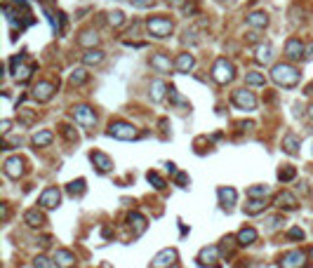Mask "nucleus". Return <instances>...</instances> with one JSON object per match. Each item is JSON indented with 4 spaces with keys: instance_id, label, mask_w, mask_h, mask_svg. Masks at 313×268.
I'll return each instance as SVG.
<instances>
[{
    "instance_id": "obj_1",
    "label": "nucleus",
    "mask_w": 313,
    "mask_h": 268,
    "mask_svg": "<svg viewBox=\"0 0 313 268\" xmlns=\"http://www.w3.org/2000/svg\"><path fill=\"white\" fill-rule=\"evenodd\" d=\"M271 80L276 82L278 87L290 89V87H297V85H299L302 73L297 71L290 62H280V64H276V66L271 68Z\"/></svg>"
},
{
    "instance_id": "obj_2",
    "label": "nucleus",
    "mask_w": 313,
    "mask_h": 268,
    "mask_svg": "<svg viewBox=\"0 0 313 268\" xmlns=\"http://www.w3.org/2000/svg\"><path fill=\"white\" fill-rule=\"evenodd\" d=\"M146 31H149V36L158 38V40H162V38H167L174 31V21H172L170 17H149L146 19Z\"/></svg>"
},
{
    "instance_id": "obj_3",
    "label": "nucleus",
    "mask_w": 313,
    "mask_h": 268,
    "mask_svg": "<svg viewBox=\"0 0 313 268\" xmlns=\"http://www.w3.org/2000/svg\"><path fill=\"white\" fill-rule=\"evenodd\" d=\"M212 78H215L217 85H231L235 80V66L226 57H219L212 66Z\"/></svg>"
},
{
    "instance_id": "obj_4",
    "label": "nucleus",
    "mask_w": 313,
    "mask_h": 268,
    "mask_svg": "<svg viewBox=\"0 0 313 268\" xmlns=\"http://www.w3.org/2000/svg\"><path fill=\"white\" fill-rule=\"evenodd\" d=\"M108 136H113V139H120V141H134L139 132H137V127L132 123H125V120H113L106 130Z\"/></svg>"
},
{
    "instance_id": "obj_5",
    "label": "nucleus",
    "mask_w": 313,
    "mask_h": 268,
    "mask_svg": "<svg viewBox=\"0 0 313 268\" xmlns=\"http://www.w3.org/2000/svg\"><path fill=\"white\" fill-rule=\"evenodd\" d=\"M71 118L76 120V125H80L82 130H92L97 125V113L94 108H89L87 104H78L71 108Z\"/></svg>"
},
{
    "instance_id": "obj_6",
    "label": "nucleus",
    "mask_w": 313,
    "mask_h": 268,
    "mask_svg": "<svg viewBox=\"0 0 313 268\" xmlns=\"http://www.w3.org/2000/svg\"><path fill=\"white\" fill-rule=\"evenodd\" d=\"M57 87H59V85L52 80H40L33 85V89H31V99H36L38 104H47V101L57 94Z\"/></svg>"
},
{
    "instance_id": "obj_7",
    "label": "nucleus",
    "mask_w": 313,
    "mask_h": 268,
    "mask_svg": "<svg viewBox=\"0 0 313 268\" xmlns=\"http://www.w3.org/2000/svg\"><path fill=\"white\" fill-rule=\"evenodd\" d=\"M231 104L235 108H240V111H254L257 108V97L252 94L250 89H235L231 94Z\"/></svg>"
},
{
    "instance_id": "obj_8",
    "label": "nucleus",
    "mask_w": 313,
    "mask_h": 268,
    "mask_svg": "<svg viewBox=\"0 0 313 268\" xmlns=\"http://www.w3.org/2000/svg\"><path fill=\"white\" fill-rule=\"evenodd\" d=\"M306 257H309V252H304V250L285 252V254L278 259V266L280 268H304L306 266Z\"/></svg>"
},
{
    "instance_id": "obj_9",
    "label": "nucleus",
    "mask_w": 313,
    "mask_h": 268,
    "mask_svg": "<svg viewBox=\"0 0 313 268\" xmlns=\"http://www.w3.org/2000/svg\"><path fill=\"white\" fill-rule=\"evenodd\" d=\"M38 205L43 207V209H57V207L62 205V191L57 186H47L40 193V198H38Z\"/></svg>"
},
{
    "instance_id": "obj_10",
    "label": "nucleus",
    "mask_w": 313,
    "mask_h": 268,
    "mask_svg": "<svg viewBox=\"0 0 313 268\" xmlns=\"http://www.w3.org/2000/svg\"><path fill=\"white\" fill-rule=\"evenodd\" d=\"M2 170H5V174H7L9 179H21L24 174H26L28 167H26V160H24L21 155H12V158L5 160Z\"/></svg>"
},
{
    "instance_id": "obj_11",
    "label": "nucleus",
    "mask_w": 313,
    "mask_h": 268,
    "mask_svg": "<svg viewBox=\"0 0 313 268\" xmlns=\"http://www.w3.org/2000/svg\"><path fill=\"white\" fill-rule=\"evenodd\" d=\"M174 264H177V250L174 247H165L151 259L149 268H172Z\"/></svg>"
},
{
    "instance_id": "obj_12",
    "label": "nucleus",
    "mask_w": 313,
    "mask_h": 268,
    "mask_svg": "<svg viewBox=\"0 0 313 268\" xmlns=\"http://www.w3.org/2000/svg\"><path fill=\"white\" fill-rule=\"evenodd\" d=\"M285 57L287 62H299L306 57V45L302 38H290L285 43Z\"/></svg>"
},
{
    "instance_id": "obj_13",
    "label": "nucleus",
    "mask_w": 313,
    "mask_h": 268,
    "mask_svg": "<svg viewBox=\"0 0 313 268\" xmlns=\"http://www.w3.org/2000/svg\"><path fill=\"white\" fill-rule=\"evenodd\" d=\"M149 64H151V68L156 73H170L174 71V62L170 59V54L165 52H156L149 57Z\"/></svg>"
},
{
    "instance_id": "obj_14",
    "label": "nucleus",
    "mask_w": 313,
    "mask_h": 268,
    "mask_svg": "<svg viewBox=\"0 0 313 268\" xmlns=\"http://www.w3.org/2000/svg\"><path fill=\"white\" fill-rule=\"evenodd\" d=\"M273 207L283 209V212H295L297 207H299V200H297L295 193H290V191H280V193L273 198Z\"/></svg>"
},
{
    "instance_id": "obj_15",
    "label": "nucleus",
    "mask_w": 313,
    "mask_h": 268,
    "mask_svg": "<svg viewBox=\"0 0 313 268\" xmlns=\"http://www.w3.org/2000/svg\"><path fill=\"white\" fill-rule=\"evenodd\" d=\"M89 160H92V165L97 167L99 174H108V172L113 170V160L108 158L106 153H101V151H92V153H89Z\"/></svg>"
},
{
    "instance_id": "obj_16",
    "label": "nucleus",
    "mask_w": 313,
    "mask_h": 268,
    "mask_svg": "<svg viewBox=\"0 0 313 268\" xmlns=\"http://www.w3.org/2000/svg\"><path fill=\"white\" fill-rule=\"evenodd\" d=\"M219 245H210V247H203L200 254H198V266H212L215 261H219Z\"/></svg>"
},
{
    "instance_id": "obj_17",
    "label": "nucleus",
    "mask_w": 313,
    "mask_h": 268,
    "mask_svg": "<svg viewBox=\"0 0 313 268\" xmlns=\"http://www.w3.org/2000/svg\"><path fill=\"white\" fill-rule=\"evenodd\" d=\"M24 223H26L28 228H43L45 223H47V219H45L43 209L31 207V209H26V212H24Z\"/></svg>"
},
{
    "instance_id": "obj_18",
    "label": "nucleus",
    "mask_w": 313,
    "mask_h": 268,
    "mask_svg": "<svg viewBox=\"0 0 313 268\" xmlns=\"http://www.w3.org/2000/svg\"><path fill=\"white\" fill-rule=\"evenodd\" d=\"M257 238H259V233H257V228H252V226H245V228H240V231L235 233L238 247H250V245L257 242Z\"/></svg>"
},
{
    "instance_id": "obj_19",
    "label": "nucleus",
    "mask_w": 313,
    "mask_h": 268,
    "mask_svg": "<svg viewBox=\"0 0 313 268\" xmlns=\"http://www.w3.org/2000/svg\"><path fill=\"white\" fill-rule=\"evenodd\" d=\"M193 66H196V57L188 54V52H181L177 59H174V71L177 73H191Z\"/></svg>"
},
{
    "instance_id": "obj_20",
    "label": "nucleus",
    "mask_w": 313,
    "mask_h": 268,
    "mask_svg": "<svg viewBox=\"0 0 313 268\" xmlns=\"http://www.w3.org/2000/svg\"><path fill=\"white\" fill-rule=\"evenodd\" d=\"M85 66H101L104 59H106V52L99 50V47H92V50H85V54L80 57Z\"/></svg>"
},
{
    "instance_id": "obj_21",
    "label": "nucleus",
    "mask_w": 313,
    "mask_h": 268,
    "mask_svg": "<svg viewBox=\"0 0 313 268\" xmlns=\"http://www.w3.org/2000/svg\"><path fill=\"white\" fill-rule=\"evenodd\" d=\"M127 223H130V228H132L134 238H139V235L146 231V226H149L146 216H142L139 212H130V214H127Z\"/></svg>"
},
{
    "instance_id": "obj_22",
    "label": "nucleus",
    "mask_w": 313,
    "mask_h": 268,
    "mask_svg": "<svg viewBox=\"0 0 313 268\" xmlns=\"http://www.w3.org/2000/svg\"><path fill=\"white\" fill-rule=\"evenodd\" d=\"M245 24L254 31H261V28L268 26V14L266 12H250L247 17H245Z\"/></svg>"
},
{
    "instance_id": "obj_23",
    "label": "nucleus",
    "mask_w": 313,
    "mask_h": 268,
    "mask_svg": "<svg viewBox=\"0 0 313 268\" xmlns=\"http://www.w3.org/2000/svg\"><path fill=\"white\" fill-rule=\"evenodd\" d=\"M54 264H57V268H73L76 254L71 250H57L54 252Z\"/></svg>"
},
{
    "instance_id": "obj_24",
    "label": "nucleus",
    "mask_w": 313,
    "mask_h": 268,
    "mask_svg": "<svg viewBox=\"0 0 313 268\" xmlns=\"http://www.w3.org/2000/svg\"><path fill=\"white\" fill-rule=\"evenodd\" d=\"M99 33L94 31V28H87V31H82L80 36H78V45L80 47H85V50H92V47H97L99 45Z\"/></svg>"
},
{
    "instance_id": "obj_25",
    "label": "nucleus",
    "mask_w": 313,
    "mask_h": 268,
    "mask_svg": "<svg viewBox=\"0 0 313 268\" xmlns=\"http://www.w3.org/2000/svg\"><path fill=\"white\" fill-rule=\"evenodd\" d=\"M264 209H266V198H250V200H247V205H242V212H245V214H250V216L261 214Z\"/></svg>"
},
{
    "instance_id": "obj_26",
    "label": "nucleus",
    "mask_w": 313,
    "mask_h": 268,
    "mask_svg": "<svg viewBox=\"0 0 313 268\" xmlns=\"http://www.w3.org/2000/svg\"><path fill=\"white\" fill-rule=\"evenodd\" d=\"M31 141L36 148H45V146H50L54 141V132L52 130H38L33 136H31Z\"/></svg>"
},
{
    "instance_id": "obj_27",
    "label": "nucleus",
    "mask_w": 313,
    "mask_h": 268,
    "mask_svg": "<svg viewBox=\"0 0 313 268\" xmlns=\"http://www.w3.org/2000/svg\"><path fill=\"white\" fill-rule=\"evenodd\" d=\"M217 193H219V200H222L224 209H229L231 205H235V200H238V193H235V188H231V186H222Z\"/></svg>"
},
{
    "instance_id": "obj_28",
    "label": "nucleus",
    "mask_w": 313,
    "mask_h": 268,
    "mask_svg": "<svg viewBox=\"0 0 313 268\" xmlns=\"http://www.w3.org/2000/svg\"><path fill=\"white\" fill-rule=\"evenodd\" d=\"M283 151H285L287 155H297V153H299V136H297L295 132H287L285 136H283Z\"/></svg>"
},
{
    "instance_id": "obj_29",
    "label": "nucleus",
    "mask_w": 313,
    "mask_h": 268,
    "mask_svg": "<svg viewBox=\"0 0 313 268\" xmlns=\"http://www.w3.org/2000/svg\"><path fill=\"white\" fill-rule=\"evenodd\" d=\"M271 57H273V47H271V43H261V45H257V54H254V62H257V64H264V66H266V64L271 62Z\"/></svg>"
},
{
    "instance_id": "obj_30",
    "label": "nucleus",
    "mask_w": 313,
    "mask_h": 268,
    "mask_svg": "<svg viewBox=\"0 0 313 268\" xmlns=\"http://www.w3.org/2000/svg\"><path fill=\"white\" fill-rule=\"evenodd\" d=\"M165 94H170V87H167L162 80H153L151 82V99H153V101H156V104H160L162 99H165Z\"/></svg>"
},
{
    "instance_id": "obj_31",
    "label": "nucleus",
    "mask_w": 313,
    "mask_h": 268,
    "mask_svg": "<svg viewBox=\"0 0 313 268\" xmlns=\"http://www.w3.org/2000/svg\"><path fill=\"white\" fill-rule=\"evenodd\" d=\"M295 179H297V167H292V165H280V167H278V181L290 184V181H295Z\"/></svg>"
},
{
    "instance_id": "obj_32",
    "label": "nucleus",
    "mask_w": 313,
    "mask_h": 268,
    "mask_svg": "<svg viewBox=\"0 0 313 268\" xmlns=\"http://www.w3.org/2000/svg\"><path fill=\"white\" fill-rule=\"evenodd\" d=\"M36 73V64H26V66H19L17 68V73L12 75L17 82H26V80H31V75Z\"/></svg>"
},
{
    "instance_id": "obj_33",
    "label": "nucleus",
    "mask_w": 313,
    "mask_h": 268,
    "mask_svg": "<svg viewBox=\"0 0 313 268\" xmlns=\"http://www.w3.org/2000/svg\"><path fill=\"white\" fill-rule=\"evenodd\" d=\"M87 80H89V73L85 71V68H73L71 75H69V82H71L73 87H80V85H85Z\"/></svg>"
},
{
    "instance_id": "obj_34",
    "label": "nucleus",
    "mask_w": 313,
    "mask_h": 268,
    "mask_svg": "<svg viewBox=\"0 0 313 268\" xmlns=\"http://www.w3.org/2000/svg\"><path fill=\"white\" fill-rule=\"evenodd\" d=\"M245 85H250V87H264L266 85V78L259 71H250V73H245Z\"/></svg>"
},
{
    "instance_id": "obj_35",
    "label": "nucleus",
    "mask_w": 313,
    "mask_h": 268,
    "mask_svg": "<svg viewBox=\"0 0 313 268\" xmlns=\"http://www.w3.org/2000/svg\"><path fill=\"white\" fill-rule=\"evenodd\" d=\"M66 193L71 198H80L85 193V179H76V181H69L66 184Z\"/></svg>"
},
{
    "instance_id": "obj_36",
    "label": "nucleus",
    "mask_w": 313,
    "mask_h": 268,
    "mask_svg": "<svg viewBox=\"0 0 313 268\" xmlns=\"http://www.w3.org/2000/svg\"><path fill=\"white\" fill-rule=\"evenodd\" d=\"M146 181H149L156 191H165V188H167V181H165L158 172H146Z\"/></svg>"
},
{
    "instance_id": "obj_37",
    "label": "nucleus",
    "mask_w": 313,
    "mask_h": 268,
    "mask_svg": "<svg viewBox=\"0 0 313 268\" xmlns=\"http://www.w3.org/2000/svg\"><path fill=\"white\" fill-rule=\"evenodd\" d=\"M106 17H108L106 21H108V24H111L113 28H118V26H123V24H125V14H123L120 9H113V12H108Z\"/></svg>"
},
{
    "instance_id": "obj_38",
    "label": "nucleus",
    "mask_w": 313,
    "mask_h": 268,
    "mask_svg": "<svg viewBox=\"0 0 313 268\" xmlns=\"http://www.w3.org/2000/svg\"><path fill=\"white\" fill-rule=\"evenodd\" d=\"M268 193H271V188H268L266 184H257V186H250V191H247V196H250V198H266Z\"/></svg>"
},
{
    "instance_id": "obj_39",
    "label": "nucleus",
    "mask_w": 313,
    "mask_h": 268,
    "mask_svg": "<svg viewBox=\"0 0 313 268\" xmlns=\"http://www.w3.org/2000/svg\"><path fill=\"white\" fill-rule=\"evenodd\" d=\"M62 134H64V139H66L69 143H76V141H78V132H76L71 125H62Z\"/></svg>"
},
{
    "instance_id": "obj_40",
    "label": "nucleus",
    "mask_w": 313,
    "mask_h": 268,
    "mask_svg": "<svg viewBox=\"0 0 313 268\" xmlns=\"http://www.w3.org/2000/svg\"><path fill=\"white\" fill-rule=\"evenodd\" d=\"M33 268H54V259L50 261L45 254H38L36 259H33Z\"/></svg>"
},
{
    "instance_id": "obj_41",
    "label": "nucleus",
    "mask_w": 313,
    "mask_h": 268,
    "mask_svg": "<svg viewBox=\"0 0 313 268\" xmlns=\"http://www.w3.org/2000/svg\"><path fill=\"white\" fill-rule=\"evenodd\" d=\"M24 59H26V54H24V52L9 59V73H12V75H14V73H17V68L21 66V64H24Z\"/></svg>"
},
{
    "instance_id": "obj_42",
    "label": "nucleus",
    "mask_w": 313,
    "mask_h": 268,
    "mask_svg": "<svg viewBox=\"0 0 313 268\" xmlns=\"http://www.w3.org/2000/svg\"><path fill=\"white\" fill-rule=\"evenodd\" d=\"M170 99L172 101H174V104H177V106H184V108H188V101L184 97H181V94H179L177 89L174 87H170Z\"/></svg>"
},
{
    "instance_id": "obj_43",
    "label": "nucleus",
    "mask_w": 313,
    "mask_h": 268,
    "mask_svg": "<svg viewBox=\"0 0 313 268\" xmlns=\"http://www.w3.org/2000/svg\"><path fill=\"white\" fill-rule=\"evenodd\" d=\"M188 181H191V179H188L186 172H177V174H174V184H177V186L186 188V186H188Z\"/></svg>"
},
{
    "instance_id": "obj_44",
    "label": "nucleus",
    "mask_w": 313,
    "mask_h": 268,
    "mask_svg": "<svg viewBox=\"0 0 313 268\" xmlns=\"http://www.w3.org/2000/svg\"><path fill=\"white\" fill-rule=\"evenodd\" d=\"M266 223H268L266 226L268 231H276V228H280V223H285V221H283V216H268Z\"/></svg>"
},
{
    "instance_id": "obj_45",
    "label": "nucleus",
    "mask_w": 313,
    "mask_h": 268,
    "mask_svg": "<svg viewBox=\"0 0 313 268\" xmlns=\"http://www.w3.org/2000/svg\"><path fill=\"white\" fill-rule=\"evenodd\" d=\"M304 235H306V233L302 231V228H297V226L287 231V238H290V240H304Z\"/></svg>"
},
{
    "instance_id": "obj_46",
    "label": "nucleus",
    "mask_w": 313,
    "mask_h": 268,
    "mask_svg": "<svg viewBox=\"0 0 313 268\" xmlns=\"http://www.w3.org/2000/svg\"><path fill=\"white\" fill-rule=\"evenodd\" d=\"M233 242H238V240H235V238H224V245L219 247V250H222V254H231Z\"/></svg>"
},
{
    "instance_id": "obj_47",
    "label": "nucleus",
    "mask_w": 313,
    "mask_h": 268,
    "mask_svg": "<svg viewBox=\"0 0 313 268\" xmlns=\"http://www.w3.org/2000/svg\"><path fill=\"white\" fill-rule=\"evenodd\" d=\"M130 2L139 9H146V7H153V5H156V0H130Z\"/></svg>"
},
{
    "instance_id": "obj_48",
    "label": "nucleus",
    "mask_w": 313,
    "mask_h": 268,
    "mask_svg": "<svg viewBox=\"0 0 313 268\" xmlns=\"http://www.w3.org/2000/svg\"><path fill=\"white\" fill-rule=\"evenodd\" d=\"M9 127H12V120H2V123H0V132L9 134Z\"/></svg>"
},
{
    "instance_id": "obj_49",
    "label": "nucleus",
    "mask_w": 313,
    "mask_h": 268,
    "mask_svg": "<svg viewBox=\"0 0 313 268\" xmlns=\"http://www.w3.org/2000/svg\"><path fill=\"white\" fill-rule=\"evenodd\" d=\"M245 43H257V33H254V31H250V33L245 36Z\"/></svg>"
},
{
    "instance_id": "obj_50",
    "label": "nucleus",
    "mask_w": 313,
    "mask_h": 268,
    "mask_svg": "<svg viewBox=\"0 0 313 268\" xmlns=\"http://www.w3.org/2000/svg\"><path fill=\"white\" fill-rule=\"evenodd\" d=\"M238 127H240V130H252L254 123H252V120H247V123H238Z\"/></svg>"
},
{
    "instance_id": "obj_51",
    "label": "nucleus",
    "mask_w": 313,
    "mask_h": 268,
    "mask_svg": "<svg viewBox=\"0 0 313 268\" xmlns=\"http://www.w3.org/2000/svg\"><path fill=\"white\" fill-rule=\"evenodd\" d=\"M165 167H167V172H170V174H177V165H174V162H167V165H165Z\"/></svg>"
},
{
    "instance_id": "obj_52",
    "label": "nucleus",
    "mask_w": 313,
    "mask_h": 268,
    "mask_svg": "<svg viewBox=\"0 0 313 268\" xmlns=\"http://www.w3.org/2000/svg\"><path fill=\"white\" fill-rule=\"evenodd\" d=\"M50 242H52V238H50V235H45L43 240H40V245H43V247H50Z\"/></svg>"
},
{
    "instance_id": "obj_53",
    "label": "nucleus",
    "mask_w": 313,
    "mask_h": 268,
    "mask_svg": "<svg viewBox=\"0 0 313 268\" xmlns=\"http://www.w3.org/2000/svg\"><path fill=\"white\" fill-rule=\"evenodd\" d=\"M304 59H309V62L313 59V45H311V47H306V57H304Z\"/></svg>"
},
{
    "instance_id": "obj_54",
    "label": "nucleus",
    "mask_w": 313,
    "mask_h": 268,
    "mask_svg": "<svg viewBox=\"0 0 313 268\" xmlns=\"http://www.w3.org/2000/svg\"><path fill=\"white\" fill-rule=\"evenodd\" d=\"M9 216V209H7V205H2V219H7Z\"/></svg>"
},
{
    "instance_id": "obj_55",
    "label": "nucleus",
    "mask_w": 313,
    "mask_h": 268,
    "mask_svg": "<svg viewBox=\"0 0 313 268\" xmlns=\"http://www.w3.org/2000/svg\"><path fill=\"white\" fill-rule=\"evenodd\" d=\"M309 118H311V123H313V104L309 106Z\"/></svg>"
},
{
    "instance_id": "obj_56",
    "label": "nucleus",
    "mask_w": 313,
    "mask_h": 268,
    "mask_svg": "<svg viewBox=\"0 0 313 268\" xmlns=\"http://www.w3.org/2000/svg\"><path fill=\"white\" fill-rule=\"evenodd\" d=\"M309 259L313 261V247H311V250H309Z\"/></svg>"
},
{
    "instance_id": "obj_57",
    "label": "nucleus",
    "mask_w": 313,
    "mask_h": 268,
    "mask_svg": "<svg viewBox=\"0 0 313 268\" xmlns=\"http://www.w3.org/2000/svg\"><path fill=\"white\" fill-rule=\"evenodd\" d=\"M222 2H229V5H231V2H233V0H222Z\"/></svg>"
},
{
    "instance_id": "obj_58",
    "label": "nucleus",
    "mask_w": 313,
    "mask_h": 268,
    "mask_svg": "<svg viewBox=\"0 0 313 268\" xmlns=\"http://www.w3.org/2000/svg\"><path fill=\"white\" fill-rule=\"evenodd\" d=\"M311 200H313V188H311Z\"/></svg>"
},
{
    "instance_id": "obj_59",
    "label": "nucleus",
    "mask_w": 313,
    "mask_h": 268,
    "mask_svg": "<svg viewBox=\"0 0 313 268\" xmlns=\"http://www.w3.org/2000/svg\"><path fill=\"white\" fill-rule=\"evenodd\" d=\"M172 268H177V264H174V266H172Z\"/></svg>"
}]
</instances>
